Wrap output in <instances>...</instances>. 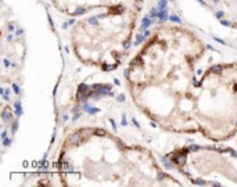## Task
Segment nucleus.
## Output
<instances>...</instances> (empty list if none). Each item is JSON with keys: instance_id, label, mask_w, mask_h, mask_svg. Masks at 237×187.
Returning <instances> with one entry per match:
<instances>
[{"instance_id": "obj_1", "label": "nucleus", "mask_w": 237, "mask_h": 187, "mask_svg": "<svg viewBox=\"0 0 237 187\" xmlns=\"http://www.w3.org/2000/svg\"><path fill=\"white\" fill-rule=\"evenodd\" d=\"M68 141H70V144H72V145H79L80 143H82V133H80V132H75L73 134L70 136Z\"/></svg>"}, {"instance_id": "obj_2", "label": "nucleus", "mask_w": 237, "mask_h": 187, "mask_svg": "<svg viewBox=\"0 0 237 187\" xmlns=\"http://www.w3.org/2000/svg\"><path fill=\"white\" fill-rule=\"evenodd\" d=\"M1 119H3L6 124H11V121H13V114L10 112V109H4L3 112H1Z\"/></svg>"}, {"instance_id": "obj_3", "label": "nucleus", "mask_w": 237, "mask_h": 187, "mask_svg": "<svg viewBox=\"0 0 237 187\" xmlns=\"http://www.w3.org/2000/svg\"><path fill=\"white\" fill-rule=\"evenodd\" d=\"M151 24H153V21L150 20V15H146V17L143 18V24H142V26H140V31L142 32L147 31V28H148Z\"/></svg>"}, {"instance_id": "obj_4", "label": "nucleus", "mask_w": 237, "mask_h": 187, "mask_svg": "<svg viewBox=\"0 0 237 187\" xmlns=\"http://www.w3.org/2000/svg\"><path fill=\"white\" fill-rule=\"evenodd\" d=\"M158 18H160L161 22H165L166 20H169V15H168L166 8H165V10H160V15H158Z\"/></svg>"}, {"instance_id": "obj_5", "label": "nucleus", "mask_w": 237, "mask_h": 187, "mask_svg": "<svg viewBox=\"0 0 237 187\" xmlns=\"http://www.w3.org/2000/svg\"><path fill=\"white\" fill-rule=\"evenodd\" d=\"M87 99H89V96H87L86 93L78 92V94H76V100H78L79 103H86V101H87Z\"/></svg>"}, {"instance_id": "obj_6", "label": "nucleus", "mask_w": 237, "mask_h": 187, "mask_svg": "<svg viewBox=\"0 0 237 187\" xmlns=\"http://www.w3.org/2000/svg\"><path fill=\"white\" fill-rule=\"evenodd\" d=\"M90 86H87L86 85V83H80V85L79 86H78V92H82V93H86V94H87V93H89V92H90Z\"/></svg>"}, {"instance_id": "obj_7", "label": "nucleus", "mask_w": 237, "mask_h": 187, "mask_svg": "<svg viewBox=\"0 0 237 187\" xmlns=\"http://www.w3.org/2000/svg\"><path fill=\"white\" fill-rule=\"evenodd\" d=\"M14 109H15V115H17V117H21L22 115V108H21V103L18 101V100L14 103Z\"/></svg>"}, {"instance_id": "obj_8", "label": "nucleus", "mask_w": 237, "mask_h": 187, "mask_svg": "<svg viewBox=\"0 0 237 187\" xmlns=\"http://www.w3.org/2000/svg\"><path fill=\"white\" fill-rule=\"evenodd\" d=\"M60 169H63V170H71V166H70V164L65 162V161L61 158V159H60Z\"/></svg>"}, {"instance_id": "obj_9", "label": "nucleus", "mask_w": 237, "mask_h": 187, "mask_svg": "<svg viewBox=\"0 0 237 187\" xmlns=\"http://www.w3.org/2000/svg\"><path fill=\"white\" fill-rule=\"evenodd\" d=\"M122 6L121 4H118V6H115V7H111V13L112 14H121L122 13Z\"/></svg>"}, {"instance_id": "obj_10", "label": "nucleus", "mask_w": 237, "mask_h": 187, "mask_svg": "<svg viewBox=\"0 0 237 187\" xmlns=\"http://www.w3.org/2000/svg\"><path fill=\"white\" fill-rule=\"evenodd\" d=\"M158 15H160V8H158V7H154V8H151L150 17H151V18H157Z\"/></svg>"}, {"instance_id": "obj_11", "label": "nucleus", "mask_w": 237, "mask_h": 187, "mask_svg": "<svg viewBox=\"0 0 237 187\" xmlns=\"http://www.w3.org/2000/svg\"><path fill=\"white\" fill-rule=\"evenodd\" d=\"M144 39H146V35H137L136 36V42H135V46H137V44H140L142 42H144Z\"/></svg>"}, {"instance_id": "obj_12", "label": "nucleus", "mask_w": 237, "mask_h": 187, "mask_svg": "<svg viewBox=\"0 0 237 187\" xmlns=\"http://www.w3.org/2000/svg\"><path fill=\"white\" fill-rule=\"evenodd\" d=\"M166 6H168L166 0H160V1H158V8H160V10H165Z\"/></svg>"}, {"instance_id": "obj_13", "label": "nucleus", "mask_w": 237, "mask_h": 187, "mask_svg": "<svg viewBox=\"0 0 237 187\" xmlns=\"http://www.w3.org/2000/svg\"><path fill=\"white\" fill-rule=\"evenodd\" d=\"M94 134H96V136H98V137H103V136H105V134H107V132L104 130V129H94Z\"/></svg>"}, {"instance_id": "obj_14", "label": "nucleus", "mask_w": 237, "mask_h": 187, "mask_svg": "<svg viewBox=\"0 0 237 187\" xmlns=\"http://www.w3.org/2000/svg\"><path fill=\"white\" fill-rule=\"evenodd\" d=\"M223 69V65H213V67H211V72H222Z\"/></svg>"}, {"instance_id": "obj_15", "label": "nucleus", "mask_w": 237, "mask_h": 187, "mask_svg": "<svg viewBox=\"0 0 237 187\" xmlns=\"http://www.w3.org/2000/svg\"><path fill=\"white\" fill-rule=\"evenodd\" d=\"M85 13H86V8H85V7H79V8H76V10H75V13H72V14L80 15V14H85Z\"/></svg>"}, {"instance_id": "obj_16", "label": "nucleus", "mask_w": 237, "mask_h": 187, "mask_svg": "<svg viewBox=\"0 0 237 187\" xmlns=\"http://www.w3.org/2000/svg\"><path fill=\"white\" fill-rule=\"evenodd\" d=\"M87 22L90 25H97L98 24V17H92V18H89L87 20Z\"/></svg>"}, {"instance_id": "obj_17", "label": "nucleus", "mask_w": 237, "mask_h": 187, "mask_svg": "<svg viewBox=\"0 0 237 187\" xmlns=\"http://www.w3.org/2000/svg\"><path fill=\"white\" fill-rule=\"evenodd\" d=\"M169 20H171L172 22H176V24H180V18H179L178 15H175V14L169 15Z\"/></svg>"}, {"instance_id": "obj_18", "label": "nucleus", "mask_w": 237, "mask_h": 187, "mask_svg": "<svg viewBox=\"0 0 237 187\" xmlns=\"http://www.w3.org/2000/svg\"><path fill=\"white\" fill-rule=\"evenodd\" d=\"M87 112L90 114V115H94V114L100 112V109H98V108H93V107H90V108L87 109Z\"/></svg>"}, {"instance_id": "obj_19", "label": "nucleus", "mask_w": 237, "mask_h": 187, "mask_svg": "<svg viewBox=\"0 0 237 187\" xmlns=\"http://www.w3.org/2000/svg\"><path fill=\"white\" fill-rule=\"evenodd\" d=\"M47 166H49V162L45 159H42V162H40V169H47Z\"/></svg>"}, {"instance_id": "obj_20", "label": "nucleus", "mask_w": 237, "mask_h": 187, "mask_svg": "<svg viewBox=\"0 0 237 187\" xmlns=\"http://www.w3.org/2000/svg\"><path fill=\"white\" fill-rule=\"evenodd\" d=\"M11 87H13V90H14V93H15V94H20V93H21L20 87H18V86L15 85V83H11Z\"/></svg>"}, {"instance_id": "obj_21", "label": "nucleus", "mask_w": 237, "mask_h": 187, "mask_svg": "<svg viewBox=\"0 0 237 187\" xmlns=\"http://www.w3.org/2000/svg\"><path fill=\"white\" fill-rule=\"evenodd\" d=\"M17 129H18V122H17V121H14V122H13V127H11V133H15Z\"/></svg>"}, {"instance_id": "obj_22", "label": "nucleus", "mask_w": 237, "mask_h": 187, "mask_svg": "<svg viewBox=\"0 0 237 187\" xmlns=\"http://www.w3.org/2000/svg\"><path fill=\"white\" fill-rule=\"evenodd\" d=\"M189 147H190V151H198V150H201V145H195V144L189 145Z\"/></svg>"}, {"instance_id": "obj_23", "label": "nucleus", "mask_w": 237, "mask_h": 187, "mask_svg": "<svg viewBox=\"0 0 237 187\" xmlns=\"http://www.w3.org/2000/svg\"><path fill=\"white\" fill-rule=\"evenodd\" d=\"M10 144H11V139H4V140H3V145H4V147H8Z\"/></svg>"}, {"instance_id": "obj_24", "label": "nucleus", "mask_w": 237, "mask_h": 187, "mask_svg": "<svg viewBox=\"0 0 237 187\" xmlns=\"http://www.w3.org/2000/svg\"><path fill=\"white\" fill-rule=\"evenodd\" d=\"M220 24H222V25H225V26H232V24H230L229 21H225L223 18H222V20H220Z\"/></svg>"}, {"instance_id": "obj_25", "label": "nucleus", "mask_w": 237, "mask_h": 187, "mask_svg": "<svg viewBox=\"0 0 237 187\" xmlns=\"http://www.w3.org/2000/svg\"><path fill=\"white\" fill-rule=\"evenodd\" d=\"M223 17H225V13H222V11H218V13H216V18H219V20H222Z\"/></svg>"}, {"instance_id": "obj_26", "label": "nucleus", "mask_w": 237, "mask_h": 187, "mask_svg": "<svg viewBox=\"0 0 237 187\" xmlns=\"http://www.w3.org/2000/svg\"><path fill=\"white\" fill-rule=\"evenodd\" d=\"M80 115H82V114H80V112H79V111H78V112H75V115H73V118H72V121H73V122H75V121H76V119H78V118H79V117H80Z\"/></svg>"}, {"instance_id": "obj_27", "label": "nucleus", "mask_w": 237, "mask_h": 187, "mask_svg": "<svg viewBox=\"0 0 237 187\" xmlns=\"http://www.w3.org/2000/svg\"><path fill=\"white\" fill-rule=\"evenodd\" d=\"M164 179H165V173L160 172L158 173V180H164Z\"/></svg>"}, {"instance_id": "obj_28", "label": "nucleus", "mask_w": 237, "mask_h": 187, "mask_svg": "<svg viewBox=\"0 0 237 187\" xmlns=\"http://www.w3.org/2000/svg\"><path fill=\"white\" fill-rule=\"evenodd\" d=\"M122 125L125 126V125H128V122H126V115L125 114H122Z\"/></svg>"}, {"instance_id": "obj_29", "label": "nucleus", "mask_w": 237, "mask_h": 187, "mask_svg": "<svg viewBox=\"0 0 237 187\" xmlns=\"http://www.w3.org/2000/svg\"><path fill=\"white\" fill-rule=\"evenodd\" d=\"M110 124H111V126H112V129H114V130H117V125H115V122H114V119H110Z\"/></svg>"}, {"instance_id": "obj_30", "label": "nucleus", "mask_w": 237, "mask_h": 187, "mask_svg": "<svg viewBox=\"0 0 237 187\" xmlns=\"http://www.w3.org/2000/svg\"><path fill=\"white\" fill-rule=\"evenodd\" d=\"M129 46H130V42H129V40L123 42V47H125V49H129Z\"/></svg>"}, {"instance_id": "obj_31", "label": "nucleus", "mask_w": 237, "mask_h": 187, "mask_svg": "<svg viewBox=\"0 0 237 187\" xmlns=\"http://www.w3.org/2000/svg\"><path fill=\"white\" fill-rule=\"evenodd\" d=\"M15 35H17V36H22V35H24V31H22V29H18V31L15 32Z\"/></svg>"}, {"instance_id": "obj_32", "label": "nucleus", "mask_w": 237, "mask_h": 187, "mask_svg": "<svg viewBox=\"0 0 237 187\" xmlns=\"http://www.w3.org/2000/svg\"><path fill=\"white\" fill-rule=\"evenodd\" d=\"M4 65H6V67H7V68H10V67H11V62H10V61L7 60V58L4 60Z\"/></svg>"}, {"instance_id": "obj_33", "label": "nucleus", "mask_w": 237, "mask_h": 187, "mask_svg": "<svg viewBox=\"0 0 237 187\" xmlns=\"http://www.w3.org/2000/svg\"><path fill=\"white\" fill-rule=\"evenodd\" d=\"M117 99H118L119 101H125V96H123V94H119L118 97H117Z\"/></svg>"}, {"instance_id": "obj_34", "label": "nucleus", "mask_w": 237, "mask_h": 187, "mask_svg": "<svg viewBox=\"0 0 237 187\" xmlns=\"http://www.w3.org/2000/svg\"><path fill=\"white\" fill-rule=\"evenodd\" d=\"M7 29H8V31H10V32H13V31H14V25H13V24H10V25H8V26H7Z\"/></svg>"}, {"instance_id": "obj_35", "label": "nucleus", "mask_w": 237, "mask_h": 187, "mask_svg": "<svg viewBox=\"0 0 237 187\" xmlns=\"http://www.w3.org/2000/svg\"><path fill=\"white\" fill-rule=\"evenodd\" d=\"M213 39L216 40L218 43H222V44H225V40H222V39H219V38H213Z\"/></svg>"}, {"instance_id": "obj_36", "label": "nucleus", "mask_w": 237, "mask_h": 187, "mask_svg": "<svg viewBox=\"0 0 237 187\" xmlns=\"http://www.w3.org/2000/svg\"><path fill=\"white\" fill-rule=\"evenodd\" d=\"M4 139H7V132H3V133H1V140H4Z\"/></svg>"}, {"instance_id": "obj_37", "label": "nucleus", "mask_w": 237, "mask_h": 187, "mask_svg": "<svg viewBox=\"0 0 237 187\" xmlns=\"http://www.w3.org/2000/svg\"><path fill=\"white\" fill-rule=\"evenodd\" d=\"M230 154H232V157H234V158H237V152L233 151V150H230Z\"/></svg>"}, {"instance_id": "obj_38", "label": "nucleus", "mask_w": 237, "mask_h": 187, "mask_svg": "<svg viewBox=\"0 0 237 187\" xmlns=\"http://www.w3.org/2000/svg\"><path fill=\"white\" fill-rule=\"evenodd\" d=\"M194 183H197V184H205V182H204V180H195Z\"/></svg>"}, {"instance_id": "obj_39", "label": "nucleus", "mask_w": 237, "mask_h": 187, "mask_svg": "<svg viewBox=\"0 0 237 187\" xmlns=\"http://www.w3.org/2000/svg\"><path fill=\"white\" fill-rule=\"evenodd\" d=\"M13 39H14V36H13V35H8V36H7V40H8V42H11Z\"/></svg>"}, {"instance_id": "obj_40", "label": "nucleus", "mask_w": 237, "mask_h": 187, "mask_svg": "<svg viewBox=\"0 0 237 187\" xmlns=\"http://www.w3.org/2000/svg\"><path fill=\"white\" fill-rule=\"evenodd\" d=\"M67 24H68V25H72V24H75V20H70V21L67 22Z\"/></svg>"}, {"instance_id": "obj_41", "label": "nucleus", "mask_w": 237, "mask_h": 187, "mask_svg": "<svg viewBox=\"0 0 237 187\" xmlns=\"http://www.w3.org/2000/svg\"><path fill=\"white\" fill-rule=\"evenodd\" d=\"M144 35H146V38H148V36H150L151 33H150V32H148V31H144Z\"/></svg>"}, {"instance_id": "obj_42", "label": "nucleus", "mask_w": 237, "mask_h": 187, "mask_svg": "<svg viewBox=\"0 0 237 187\" xmlns=\"http://www.w3.org/2000/svg\"><path fill=\"white\" fill-rule=\"evenodd\" d=\"M31 165H32V168H35V166H38V162H36V161H33V162H32Z\"/></svg>"}, {"instance_id": "obj_43", "label": "nucleus", "mask_w": 237, "mask_h": 187, "mask_svg": "<svg viewBox=\"0 0 237 187\" xmlns=\"http://www.w3.org/2000/svg\"><path fill=\"white\" fill-rule=\"evenodd\" d=\"M114 83H115V85H121V82H119L118 79H115V81H114Z\"/></svg>"}, {"instance_id": "obj_44", "label": "nucleus", "mask_w": 237, "mask_h": 187, "mask_svg": "<svg viewBox=\"0 0 237 187\" xmlns=\"http://www.w3.org/2000/svg\"><path fill=\"white\" fill-rule=\"evenodd\" d=\"M125 76H126V78L129 76V69H126V71H125Z\"/></svg>"}, {"instance_id": "obj_45", "label": "nucleus", "mask_w": 237, "mask_h": 187, "mask_svg": "<svg viewBox=\"0 0 237 187\" xmlns=\"http://www.w3.org/2000/svg\"><path fill=\"white\" fill-rule=\"evenodd\" d=\"M63 119H64V121H68V115H67V114H65V115H64V117H63Z\"/></svg>"}, {"instance_id": "obj_46", "label": "nucleus", "mask_w": 237, "mask_h": 187, "mask_svg": "<svg viewBox=\"0 0 237 187\" xmlns=\"http://www.w3.org/2000/svg\"><path fill=\"white\" fill-rule=\"evenodd\" d=\"M198 1H200V3L202 4V6H205V1H204V0H198Z\"/></svg>"}, {"instance_id": "obj_47", "label": "nucleus", "mask_w": 237, "mask_h": 187, "mask_svg": "<svg viewBox=\"0 0 237 187\" xmlns=\"http://www.w3.org/2000/svg\"><path fill=\"white\" fill-rule=\"evenodd\" d=\"M212 1H213L215 4H218V3H219V0H212Z\"/></svg>"}]
</instances>
